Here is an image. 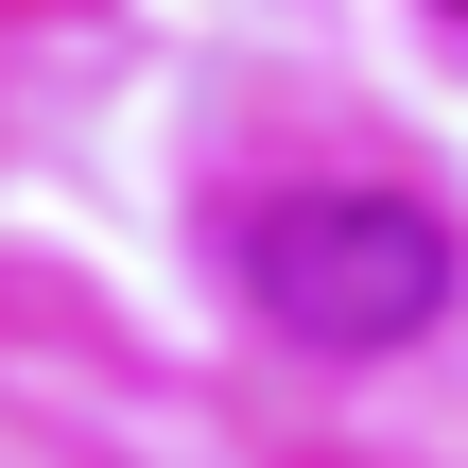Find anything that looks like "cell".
Masks as SVG:
<instances>
[{
  "label": "cell",
  "instance_id": "6da1fadb",
  "mask_svg": "<svg viewBox=\"0 0 468 468\" xmlns=\"http://www.w3.org/2000/svg\"><path fill=\"white\" fill-rule=\"evenodd\" d=\"M226 278L261 295V330H295V347L365 365V347H417V330L452 313V226H434L417 191L295 174V191H261V208L226 226Z\"/></svg>",
  "mask_w": 468,
  "mask_h": 468
}]
</instances>
